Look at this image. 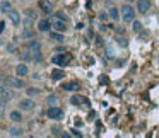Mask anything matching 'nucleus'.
<instances>
[{
    "mask_svg": "<svg viewBox=\"0 0 159 138\" xmlns=\"http://www.w3.org/2000/svg\"><path fill=\"white\" fill-rule=\"evenodd\" d=\"M33 62H34V63H41L43 62V53L41 51H34V53H33Z\"/></svg>",
    "mask_w": 159,
    "mask_h": 138,
    "instance_id": "nucleus-30",
    "label": "nucleus"
},
{
    "mask_svg": "<svg viewBox=\"0 0 159 138\" xmlns=\"http://www.w3.org/2000/svg\"><path fill=\"white\" fill-rule=\"evenodd\" d=\"M28 73H29V67H28V63H26V62H21L17 67H16V75L26 77Z\"/></svg>",
    "mask_w": 159,
    "mask_h": 138,
    "instance_id": "nucleus-14",
    "label": "nucleus"
},
{
    "mask_svg": "<svg viewBox=\"0 0 159 138\" xmlns=\"http://www.w3.org/2000/svg\"><path fill=\"white\" fill-rule=\"evenodd\" d=\"M121 11V21L125 22V24H132V22L135 21V15L139 14L137 12V7H134V4H125L120 7Z\"/></svg>",
    "mask_w": 159,
    "mask_h": 138,
    "instance_id": "nucleus-1",
    "label": "nucleus"
},
{
    "mask_svg": "<svg viewBox=\"0 0 159 138\" xmlns=\"http://www.w3.org/2000/svg\"><path fill=\"white\" fill-rule=\"evenodd\" d=\"M5 28H7V21H0V31H2V34H5Z\"/></svg>",
    "mask_w": 159,
    "mask_h": 138,
    "instance_id": "nucleus-36",
    "label": "nucleus"
},
{
    "mask_svg": "<svg viewBox=\"0 0 159 138\" xmlns=\"http://www.w3.org/2000/svg\"><path fill=\"white\" fill-rule=\"evenodd\" d=\"M7 17H9V22H11L12 26H16V28H17V26L22 22L21 14H19V12L16 11V9H12V11H9V12H7Z\"/></svg>",
    "mask_w": 159,
    "mask_h": 138,
    "instance_id": "nucleus-11",
    "label": "nucleus"
},
{
    "mask_svg": "<svg viewBox=\"0 0 159 138\" xmlns=\"http://www.w3.org/2000/svg\"><path fill=\"white\" fill-rule=\"evenodd\" d=\"M24 15H26V17H29V19H33V21H36V12L33 11V9H26Z\"/></svg>",
    "mask_w": 159,
    "mask_h": 138,
    "instance_id": "nucleus-32",
    "label": "nucleus"
},
{
    "mask_svg": "<svg viewBox=\"0 0 159 138\" xmlns=\"http://www.w3.org/2000/svg\"><path fill=\"white\" fill-rule=\"evenodd\" d=\"M36 28H38L39 32H50L53 29V19H48V17L41 19V21L36 22Z\"/></svg>",
    "mask_w": 159,
    "mask_h": 138,
    "instance_id": "nucleus-7",
    "label": "nucleus"
},
{
    "mask_svg": "<svg viewBox=\"0 0 159 138\" xmlns=\"http://www.w3.org/2000/svg\"><path fill=\"white\" fill-rule=\"evenodd\" d=\"M135 7H137L139 14L145 15L152 9V4H151V0H137V2H135Z\"/></svg>",
    "mask_w": 159,
    "mask_h": 138,
    "instance_id": "nucleus-8",
    "label": "nucleus"
},
{
    "mask_svg": "<svg viewBox=\"0 0 159 138\" xmlns=\"http://www.w3.org/2000/svg\"><path fill=\"white\" fill-rule=\"evenodd\" d=\"M48 34H50V39H52V41H55V43H63V41H65V36H63V32H60V31L52 29Z\"/></svg>",
    "mask_w": 159,
    "mask_h": 138,
    "instance_id": "nucleus-15",
    "label": "nucleus"
},
{
    "mask_svg": "<svg viewBox=\"0 0 159 138\" xmlns=\"http://www.w3.org/2000/svg\"><path fill=\"white\" fill-rule=\"evenodd\" d=\"M137 0H125V4H135Z\"/></svg>",
    "mask_w": 159,
    "mask_h": 138,
    "instance_id": "nucleus-39",
    "label": "nucleus"
},
{
    "mask_svg": "<svg viewBox=\"0 0 159 138\" xmlns=\"http://www.w3.org/2000/svg\"><path fill=\"white\" fill-rule=\"evenodd\" d=\"M62 90H65V92H70V94L77 92V90H79V82H77V80H70V82H63V85H62Z\"/></svg>",
    "mask_w": 159,
    "mask_h": 138,
    "instance_id": "nucleus-12",
    "label": "nucleus"
},
{
    "mask_svg": "<svg viewBox=\"0 0 159 138\" xmlns=\"http://www.w3.org/2000/svg\"><path fill=\"white\" fill-rule=\"evenodd\" d=\"M21 38H22V39H26V41H29V39H33V38H34V32H33L29 28H26L24 31H22Z\"/></svg>",
    "mask_w": 159,
    "mask_h": 138,
    "instance_id": "nucleus-26",
    "label": "nucleus"
},
{
    "mask_svg": "<svg viewBox=\"0 0 159 138\" xmlns=\"http://www.w3.org/2000/svg\"><path fill=\"white\" fill-rule=\"evenodd\" d=\"M52 135H55V136H62L63 133H62V130H60V128L55 126V128H52Z\"/></svg>",
    "mask_w": 159,
    "mask_h": 138,
    "instance_id": "nucleus-35",
    "label": "nucleus"
},
{
    "mask_svg": "<svg viewBox=\"0 0 159 138\" xmlns=\"http://www.w3.org/2000/svg\"><path fill=\"white\" fill-rule=\"evenodd\" d=\"M9 11H12V4L9 0H2V4H0V12L2 14H7Z\"/></svg>",
    "mask_w": 159,
    "mask_h": 138,
    "instance_id": "nucleus-23",
    "label": "nucleus"
},
{
    "mask_svg": "<svg viewBox=\"0 0 159 138\" xmlns=\"http://www.w3.org/2000/svg\"><path fill=\"white\" fill-rule=\"evenodd\" d=\"M9 119L14 121V123H21V121H22V111L21 109L11 111V113H9Z\"/></svg>",
    "mask_w": 159,
    "mask_h": 138,
    "instance_id": "nucleus-18",
    "label": "nucleus"
},
{
    "mask_svg": "<svg viewBox=\"0 0 159 138\" xmlns=\"http://www.w3.org/2000/svg\"><path fill=\"white\" fill-rule=\"evenodd\" d=\"M70 135H72V136H75V138H82V133H80L77 128H72V130H70Z\"/></svg>",
    "mask_w": 159,
    "mask_h": 138,
    "instance_id": "nucleus-34",
    "label": "nucleus"
},
{
    "mask_svg": "<svg viewBox=\"0 0 159 138\" xmlns=\"http://www.w3.org/2000/svg\"><path fill=\"white\" fill-rule=\"evenodd\" d=\"M115 41H116V45L118 46H120V48H127V46H128V39L127 38H125V36H116V39H115Z\"/></svg>",
    "mask_w": 159,
    "mask_h": 138,
    "instance_id": "nucleus-25",
    "label": "nucleus"
},
{
    "mask_svg": "<svg viewBox=\"0 0 159 138\" xmlns=\"http://www.w3.org/2000/svg\"><path fill=\"white\" fill-rule=\"evenodd\" d=\"M46 104H48V106H58L60 97L57 96V94H50V96H46Z\"/></svg>",
    "mask_w": 159,
    "mask_h": 138,
    "instance_id": "nucleus-21",
    "label": "nucleus"
},
{
    "mask_svg": "<svg viewBox=\"0 0 159 138\" xmlns=\"http://www.w3.org/2000/svg\"><path fill=\"white\" fill-rule=\"evenodd\" d=\"M31 60H33V51H31V50H28V48H26L24 51L21 53V62H26V63H29Z\"/></svg>",
    "mask_w": 159,
    "mask_h": 138,
    "instance_id": "nucleus-22",
    "label": "nucleus"
},
{
    "mask_svg": "<svg viewBox=\"0 0 159 138\" xmlns=\"http://www.w3.org/2000/svg\"><path fill=\"white\" fill-rule=\"evenodd\" d=\"M46 114H48V118L52 121H62L63 119V109L60 106H48V111H46Z\"/></svg>",
    "mask_w": 159,
    "mask_h": 138,
    "instance_id": "nucleus-3",
    "label": "nucleus"
},
{
    "mask_svg": "<svg viewBox=\"0 0 159 138\" xmlns=\"http://www.w3.org/2000/svg\"><path fill=\"white\" fill-rule=\"evenodd\" d=\"M38 94H39L38 87H28V89H26V96L28 97H36Z\"/></svg>",
    "mask_w": 159,
    "mask_h": 138,
    "instance_id": "nucleus-27",
    "label": "nucleus"
},
{
    "mask_svg": "<svg viewBox=\"0 0 159 138\" xmlns=\"http://www.w3.org/2000/svg\"><path fill=\"white\" fill-rule=\"evenodd\" d=\"M108 12H110V17L111 21L118 22L121 19V11H118V7H115V5H110V9H108Z\"/></svg>",
    "mask_w": 159,
    "mask_h": 138,
    "instance_id": "nucleus-16",
    "label": "nucleus"
},
{
    "mask_svg": "<svg viewBox=\"0 0 159 138\" xmlns=\"http://www.w3.org/2000/svg\"><path fill=\"white\" fill-rule=\"evenodd\" d=\"M70 104H74V106H84V107H87V106H89V101H87V97L80 96V94H72V96H70Z\"/></svg>",
    "mask_w": 159,
    "mask_h": 138,
    "instance_id": "nucleus-9",
    "label": "nucleus"
},
{
    "mask_svg": "<svg viewBox=\"0 0 159 138\" xmlns=\"http://www.w3.org/2000/svg\"><path fill=\"white\" fill-rule=\"evenodd\" d=\"M63 77H65V72H63V68H53V70H52V79L55 80V82H60Z\"/></svg>",
    "mask_w": 159,
    "mask_h": 138,
    "instance_id": "nucleus-20",
    "label": "nucleus"
},
{
    "mask_svg": "<svg viewBox=\"0 0 159 138\" xmlns=\"http://www.w3.org/2000/svg\"><path fill=\"white\" fill-rule=\"evenodd\" d=\"M98 19H99L101 22H106L108 19H111V17H110V12H104V11H101L99 14H98Z\"/></svg>",
    "mask_w": 159,
    "mask_h": 138,
    "instance_id": "nucleus-29",
    "label": "nucleus"
},
{
    "mask_svg": "<svg viewBox=\"0 0 159 138\" xmlns=\"http://www.w3.org/2000/svg\"><path fill=\"white\" fill-rule=\"evenodd\" d=\"M53 29L60 32L67 31V21H62V19H53Z\"/></svg>",
    "mask_w": 159,
    "mask_h": 138,
    "instance_id": "nucleus-17",
    "label": "nucleus"
},
{
    "mask_svg": "<svg viewBox=\"0 0 159 138\" xmlns=\"http://www.w3.org/2000/svg\"><path fill=\"white\" fill-rule=\"evenodd\" d=\"M28 50H31L33 53H34V51H41V43H39L38 39H34V38L29 39V41H28Z\"/></svg>",
    "mask_w": 159,
    "mask_h": 138,
    "instance_id": "nucleus-19",
    "label": "nucleus"
},
{
    "mask_svg": "<svg viewBox=\"0 0 159 138\" xmlns=\"http://www.w3.org/2000/svg\"><path fill=\"white\" fill-rule=\"evenodd\" d=\"M5 51H7V53H14L16 51L14 43H7V45H5Z\"/></svg>",
    "mask_w": 159,
    "mask_h": 138,
    "instance_id": "nucleus-33",
    "label": "nucleus"
},
{
    "mask_svg": "<svg viewBox=\"0 0 159 138\" xmlns=\"http://www.w3.org/2000/svg\"><path fill=\"white\" fill-rule=\"evenodd\" d=\"M2 82H5L9 87H11V89H14V90H19V89H24V87H26L22 77H19V75L9 77V79H2Z\"/></svg>",
    "mask_w": 159,
    "mask_h": 138,
    "instance_id": "nucleus-2",
    "label": "nucleus"
},
{
    "mask_svg": "<svg viewBox=\"0 0 159 138\" xmlns=\"http://www.w3.org/2000/svg\"><path fill=\"white\" fill-rule=\"evenodd\" d=\"M65 50H67L65 46H57V48H55V51H57V53H65Z\"/></svg>",
    "mask_w": 159,
    "mask_h": 138,
    "instance_id": "nucleus-37",
    "label": "nucleus"
},
{
    "mask_svg": "<svg viewBox=\"0 0 159 138\" xmlns=\"http://www.w3.org/2000/svg\"><path fill=\"white\" fill-rule=\"evenodd\" d=\"M11 89V87H9ZM7 89V84L2 82V87H0V106H7L12 99V92Z\"/></svg>",
    "mask_w": 159,
    "mask_h": 138,
    "instance_id": "nucleus-4",
    "label": "nucleus"
},
{
    "mask_svg": "<svg viewBox=\"0 0 159 138\" xmlns=\"http://www.w3.org/2000/svg\"><path fill=\"white\" fill-rule=\"evenodd\" d=\"M132 31H134V32H137V34H140V32L144 31V26H142V22L135 19V21L132 22Z\"/></svg>",
    "mask_w": 159,
    "mask_h": 138,
    "instance_id": "nucleus-24",
    "label": "nucleus"
},
{
    "mask_svg": "<svg viewBox=\"0 0 159 138\" xmlns=\"http://www.w3.org/2000/svg\"><path fill=\"white\" fill-rule=\"evenodd\" d=\"M70 60H72V56L65 51V53H57V55L52 58V62L55 63L57 67H65V65L70 63Z\"/></svg>",
    "mask_w": 159,
    "mask_h": 138,
    "instance_id": "nucleus-5",
    "label": "nucleus"
},
{
    "mask_svg": "<svg viewBox=\"0 0 159 138\" xmlns=\"http://www.w3.org/2000/svg\"><path fill=\"white\" fill-rule=\"evenodd\" d=\"M38 7L41 9V12L46 15V17H50V15L53 14V4L50 2V0H39Z\"/></svg>",
    "mask_w": 159,
    "mask_h": 138,
    "instance_id": "nucleus-10",
    "label": "nucleus"
},
{
    "mask_svg": "<svg viewBox=\"0 0 159 138\" xmlns=\"http://www.w3.org/2000/svg\"><path fill=\"white\" fill-rule=\"evenodd\" d=\"M9 136H14V138L24 136V128L19 126V124H14V126H11V128H9Z\"/></svg>",
    "mask_w": 159,
    "mask_h": 138,
    "instance_id": "nucleus-13",
    "label": "nucleus"
},
{
    "mask_svg": "<svg viewBox=\"0 0 159 138\" xmlns=\"http://www.w3.org/2000/svg\"><path fill=\"white\" fill-rule=\"evenodd\" d=\"M53 19H62V21L69 22V15H67L65 12H62V11H57L55 14H53Z\"/></svg>",
    "mask_w": 159,
    "mask_h": 138,
    "instance_id": "nucleus-28",
    "label": "nucleus"
},
{
    "mask_svg": "<svg viewBox=\"0 0 159 138\" xmlns=\"http://www.w3.org/2000/svg\"><path fill=\"white\" fill-rule=\"evenodd\" d=\"M104 58H108V60L115 58V51H113V48H111V46H108V48L104 50Z\"/></svg>",
    "mask_w": 159,
    "mask_h": 138,
    "instance_id": "nucleus-31",
    "label": "nucleus"
},
{
    "mask_svg": "<svg viewBox=\"0 0 159 138\" xmlns=\"http://www.w3.org/2000/svg\"><path fill=\"white\" fill-rule=\"evenodd\" d=\"M34 97H24V99H21L19 101V104H17V107L22 111V113H29V111H33L34 109Z\"/></svg>",
    "mask_w": 159,
    "mask_h": 138,
    "instance_id": "nucleus-6",
    "label": "nucleus"
},
{
    "mask_svg": "<svg viewBox=\"0 0 159 138\" xmlns=\"http://www.w3.org/2000/svg\"><path fill=\"white\" fill-rule=\"evenodd\" d=\"M116 32L118 34H123V28H116Z\"/></svg>",
    "mask_w": 159,
    "mask_h": 138,
    "instance_id": "nucleus-38",
    "label": "nucleus"
}]
</instances>
